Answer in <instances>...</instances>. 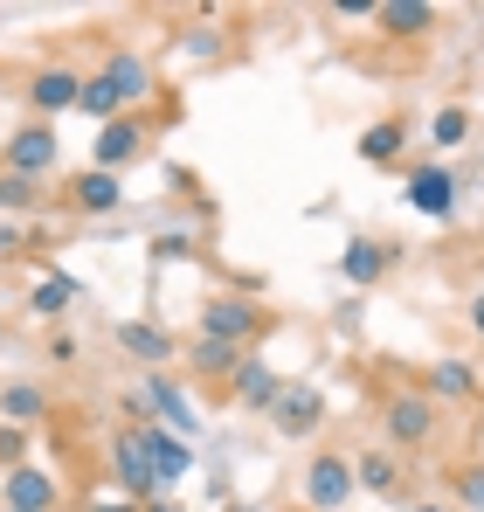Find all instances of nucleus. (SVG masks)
I'll list each match as a JSON object with an SVG mask.
<instances>
[{
  "label": "nucleus",
  "mask_w": 484,
  "mask_h": 512,
  "mask_svg": "<svg viewBox=\"0 0 484 512\" xmlns=\"http://www.w3.org/2000/svg\"><path fill=\"white\" fill-rule=\"evenodd\" d=\"M146 443H153V471H160V492H173L187 471H194V443L187 436H173V429L146 423Z\"/></svg>",
  "instance_id": "16"
},
{
  "label": "nucleus",
  "mask_w": 484,
  "mask_h": 512,
  "mask_svg": "<svg viewBox=\"0 0 484 512\" xmlns=\"http://www.w3.org/2000/svg\"><path fill=\"white\" fill-rule=\"evenodd\" d=\"M353 471H360V485H367V492H381V499H395V485H402L395 450H367V457H353Z\"/></svg>",
  "instance_id": "24"
},
{
  "label": "nucleus",
  "mask_w": 484,
  "mask_h": 512,
  "mask_svg": "<svg viewBox=\"0 0 484 512\" xmlns=\"http://www.w3.org/2000/svg\"><path fill=\"white\" fill-rule=\"evenodd\" d=\"M388 263H395V250H388V243H374V236H353V243L339 250V277H346L353 291H374V284L388 277Z\"/></svg>",
  "instance_id": "14"
},
{
  "label": "nucleus",
  "mask_w": 484,
  "mask_h": 512,
  "mask_svg": "<svg viewBox=\"0 0 484 512\" xmlns=\"http://www.w3.org/2000/svg\"><path fill=\"white\" fill-rule=\"evenodd\" d=\"M270 333V312L256 305V298H208L201 305V340H229V346H242L249 353V340H263Z\"/></svg>",
  "instance_id": "2"
},
{
  "label": "nucleus",
  "mask_w": 484,
  "mask_h": 512,
  "mask_svg": "<svg viewBox=\"0 0 484 512\" xmlns=\"http://www.w3.org/2000/svg\"><path fill=\"white\" fill-rule=\"evenodd\" d=\"M63 160V139H56V125H21V132H7V146H0V173H21V180H42V173Z\"/></svg>",
  "instance_id": "4"
},
{
  "label": "nucleus",
  "mask_w": 484,
  "mask_h": 512,
  "mask_svg": "<svg viewBox=\"0 0 484 512\" xmlns=\"http://www.w3.org/2000/svg\"><path fill=\"white\" fill-rule=\"evenodd\" d=\"M153 256H160V263H180V256H194V236H187V229H160V236H153Z\"/></svg>",
  "instance_id": "29"
},
{
  "label": "nucleus",
  "mask_w": 484,
  "mask_h": 512,
  "mask_svg": "<svg viewBox=\"0 0 484 512\" xmlns=\"http://www.w3.org/2000/svg\"><path fill=\"white\" fill-rule=\"evenodd\" d=\"M215 49H222L215 28H194V35H187V56H215Z\"/></svg>",
  "instance_id": "30"
},
{
  "label": "nucleus",
  "mask_w": 484,
  "mask_h": 512,
  "mask_svg": "<svg viewBox=\"0 0 484 512\" xmlns=\"http://www.w3.org/2000/svg\"><path fill=\"white\" fill-rule=\"evenodd\" d=\"M270 423H277V436H312V429L325 423V395L312 388V381H291L284 395H277V409H270Z\"/></svg>",
  "instance_id": "12"
},
{
  "label": "nucleus",
  "mask_w": 484,
  "mask_h": 512,
  "mask_svg": "<svg viewBox=\"0 0 484 512\" xmlns=\"http://www.w3.org/2000/svg\"><path fill=\"white\" fill-rule=\"evenodd\" d=\"M408 208L429 222H457V173L450 167H415L408 173Z\"/></svg>",
  "instance_id": "10"
},
{
  "label": "nucleus",
  "mask_w": 484,
  "mask_h": 512,
  "mask_svg": "<svg viewBox=\"0 0 484 512\" xmlns=\"http://www.w3.org/2000/svg\"><path fill=\"white\" fill-rule=\"evenodd\" d=\"M77 298H83V284H77V277L49 270V277H42V284L28 291V312H35V319H63V312H70Z\"/></svg>",
  "instance_id": "21"
},
{
  "label": "nucleus",
  "mask_w": 484,
  "mask_h": 512,
  "mask_svg": "<svg viewBox=\"0 0 484 512\" xmlns=\"http://www.w3.org/2000/svg\"><path fill=\"white\" fill-rule=\"evenodd\" d=\"M118 353H132V360H173V333H160V326H146V319H125L118 326Z\"/></svg>",
  "instance_id": "22"
},
{
  "label": "nucleus",
  "mask_w": 484,
  "mask_h": 512,
  "mask_svg": "<svg viewBox=\"0 0 484 512\" xmlns=\"http://www.w3.org/2000/svg\"><path fill=\"white\" fill-rule=\"evenodd\" d=\"M429 395H436V402L478 395V367H471V360H436V367H429Z\"/></svg>",
  "instance_id": "23"
},
{
  "label": "nucleus",
  "mask_w": 484,
  "mask_h": 512,
  "mask_svg": "<svg viewBox=\"0 0 484 512\" xmlns=\"http://www.w3.org/2000/svg\"><path fill=\"white\" fill-rule=\"evenodd\" d=\"M42 416H49V388H35V381H7V388H0V423L35 429Z\"/></svg>",
  "instance_id": "18"
},
{
  "label": "nucleus",
  "mask_w": 484,
  "mask_h": 512,
  "mask_svg": "<svg viewBox=\"0 0 484 512\" xmlns=\"http://www.w3.org/2000/svg\"><path fill=\"white\" fill-rule=\"evenodd\" d=\"M70 208L90 215V222H97V215H118V208H125V180L104 173V167H83L77 180H70Z\"/></svg>",
  "instance_id": "13"
},
{
  "label": "nucleus",
  "mask_w": 484,
  "mask_h": 512,
  "mask_svg": "<svg viewBox=\"0 0 484 512\" xmlns=\"http://www.w3.org/2000/svg\"><path fill=\"white\" fill-rule=\"evenodd\" d=\"M464 139H471V111H464V104H443V111L429 118V146L450 153V146H464Z\"/></svg>",
  "instance_id": "25"
},
{
  "label": "nucleus",
  "mask_w": 484,
  "mask_h": 512,
  "mask_svg": "<svg viewBox=\"0 0 484 512\" xmlns=\"http://www.w3.org/2000/svg\"><path fill=\"white\" fill-rule=\"evenodd\" d=\"M0 256H21V229L14 222H0Z\"/></svg>",
  "instance_id": "31"
},
{
  "label": "nucleus",
  "mask_w": 484,
  "mask_h": 512,
  "mask_svg": "<svg viewBox=\"0 0 484 512\" xmlns=\"http://www.w3.org/2000/svg\"><path fill=\"white\" fill-rule=\"evenodd\" d=\"M229 395H236L242 409H277L284 381H277V367H263V360H242V374L229 381Z\"/></svg>",
  "instance_id": "19"
},
{
  "label": "nucleus",
  "mask_w": 484,
  "mask_h": 512,
  "mask_svg": "<svg viewBox=\"0 0 484 512\" xmlns=\"http://www.w3.org/2000/svg\"><path fill=\"white\" fill-rule=\"evenodd\" d=\"M381 35H395V42H422L429 28H436V7L429 0H381Z\"/></svg>",
  "instance_id": "17"
},
{
  "label": "nucleus",
  "mask_w": 484,
  "mask_h": 512,
  "mask_svg": "<svg viewBox=\"0 0 484 512\" xmlns=\"http://www.w3.org/2000/svg\"><path fill=\"white\" fill-rule=\"evenodd\" d=\"M360 492V471H353V457H339V450H319L312 464H305V512H339L346 499Z\"/></svg>",
  "instance_id": "3"
},
{
  "label": "nucleus",
  "mask_w": 484,
  "mask_h": 512,
  "mask_svg": "<svg viewBox=\"0 0 484 512\" xmlns=\"http://www.w3.org/2000/svg\"><path fill=\"white\" fill-rule=\"evenodd\" d=\"M28 208H42V180L0 173V215H28Z\"/></svg>",
  "instance_id": "26"
},
{
  "label": "nucleus",
  "mask_w": 484,
  "mask_h": 512,
  "mask_svg": "<svg viewBox=\"0 0 484 512\" xmlns=\"http://www.w3.org/2000/svg\"><path fill=\"white\" fill-rule=\"evenodd\" d=\"M83 512H146V506H132V499H97V506H83Z\"/></svg>",
  "instance_id": "32"
},
{
  "label": "nucleus",
  "mask_w": 484,
  "mask_h": 512,
  "mask_svg": "<svg viewBox=\"0 0 484 512\" xmlns=\"http://www.w3.org/2000/svg\"><path fill=\"white\" fill-rule=\"evenodd\" d=\"M450 492H457V506L484 512V464H457L450 471Z\"/></svg>",
  "instance_id": "27"
},
{
  "label": "nucleus",
  "mask_w": 484,
  "mask_h": 512,
  "mask_svg": "<svg viewBox=\"0 0 484 512\" xmlns=\"http://www.w3.org/2000/svg\"><path fill=\"white\" fill-rule=\"evenodd\" d=\"M381 423H388V443H395V450L429 443V436H436V395H429V388H395L388 409H381Z\"/></svg>",
  "instance_id": "5"
},
{
  "label": "nucleus",
  "mask_w": 484,
  "mask_h": 512,
  "mask_svg": "<svg viewBox=\"0 0 484 512\" xmlns=\"http://www.w3.org/2000/svg\"><path fill=\"white\" fill-rule=\"evenodd\" d=\"M14 464H28V429L0 423V471H14Z\"/></svg>",
  "instance_id": "28"
},
{
  "label": "nucleus",
  "mask_w": 484,
  "mask_h": 512,
  "mask_svg": "<svg viewBox=\"0 0 484 512\" xmlns=\"http://www.w3.org/2000/svg\"><path fill=\"white\" fill-rule=\"evenodd\" d=\"M415 512H443V506H415Z\"/></svg>",
  "instance_id": "35"
},
{
  "label": "nucleus",
  "mask_w": 484,
  "mask_h": 512,
  "mask_svg": "<svg viewBox=\"0 0 484 512\" xmlns=\"http://www.w3.org/2000/svg\"><path fill=\"white\" fill-rule=\"evenodd\" d=\"M0 492H7V512H56V499H63V485H56L42 464L0 471Z\"/></svg>",
  "instance_id": "11"
},
{
  "label": "nucleus",
  "mask_w": 484,
  "mask_h": 512,
  "mask_svg": "<svg viewBox=\"0 0 484 512\" xmlns=\"http://www.w3.org/2000/svg\"><path fill=\"white\" fill-rule=\"evenodd\" d=\"M146 512H180V506H173V499H166V492H160V499H153V506H146Z\"/></svg>",
  "instance_id": "34"
},
{
  "label": "nucleus",
  "mask_w": 484,
  "mask_h": 512,
  "mask_svg": "<svg viewBox=\"0 0 484 512\" xmlns=\"http://www.w3.org/2000/svg\"><path fill=\"white\" fill-rule=\"evenodd\" d=\"M97 84L118 97V111H125V118H132V104H146V97L160 90V84H153V63H146V56H132V49H111V56L97 63Z\"/></svg>",
  "instance_id": "6"
},
{
  "label": "nucleus",
  "mask_w": 484,
  "mask_h": 512,
  "mask_svg": "<svg viewBox=\"0 0 484 512\" xmlns=\"http://www.w3.org/2000/svg\"><path fill=\"white\" fill-rule=\"evenodd\" d=\"M28 104H35V118L49 125V118H63V111L83 104V77L70 70V63H42V70L28 77Z\"/></svg>",
  "instance_id": "7"
},
{
  "label": "nucleus",
  "mask_w": 484,
  "mask_h": 512,
  "mask_svg": "<svg viewBox=\"0 0 484 512\" xmlns=\"http://www.w3.org/2000/svg\"><path fill=\"white\" fill-rule=\"evenodd\" d=\"M139 153H146V125H139V118H111V125H97V139H90V167H104V173H125Z\"/></svg>",
  "instance_id": "9"
},
{
  "label": "nucleus",
  "mask_w": 484,
  "mask_h": 512,
  "mask_svg": "<svg viewBox=\"0 0 484 512\" xmlns=\"http://www.w3.org/2000/svg\"><path fill=\"white\" fill-rule=\"evenodd\" d=\"M402 146H408L402 118H374V125L360 132V160H367V167H395V160H402Z\"/></svg>",
  "instance_id": "20"
},
{
  "label": "nucleus",
  "mask_w": 484,
  "mask_h": 512,
  "mask_svg": "<svg viewBox=\"0 0 484 512\" xmlns=\"http://www.w3.org/2000/svg\"><path fill=\"white\" fill-rule=\"evenodd\" d=\"M471 333H478V346H484V291L471 298Z\"/></svg>",
  "instance_id": "33"
},
{
  "label": "nucleus",
  "mask_w": 484,
  "mask_h": 512,
  "mask_svg": "<svg viewBox=\"0 0 484 512\" xmlns=\"http://www.w3.org/2000/svg\"><path fill=\"white\" fill-rule=\"evenodd\" d=\"M180 360H187V374H201V381H236L249 353H242V346H229V340H201V333H194V346H187Z\"/></svg>",
  "instance_id": "15"
},
{
  "label": "nucleus",
  "mask_w": 484,
  "mask_h": 512,
  "mask_svg": "<svg viewBox=\"0 0 484 512\" xmlns=\"http://www.w3.org/2000/svg\"><path fill=\"white\" fill-rule=\"evenodd\" d=\"M139 395H146V409H153L160 423H173V436H187V443L201 436V416H194L187 388H180V381H173L166 367H153V374H146V388H139Z\"/></svg>",
  "instance_id": "8"
},
{
  "label": "nucleus",
  "mask_w": 484,
  "mask_h": 512,
  "mask_svg": "<svg viewBox=\"0 0 484 512\" xmlns=\"http://www.w3.org/2000/svg\"><path fill=\"white\" fill-rule=\"evenodd\" d=\"M111 471H118V499H132V506H153V499H160V471H153L146 423L118 429V443H111Z\"/></svg>",
  "instance_id": "1"
}]
</instances>
